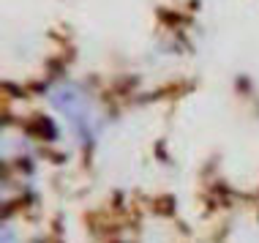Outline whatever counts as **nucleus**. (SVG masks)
Returning <instances> with one entry per match:
<instances>
[{"instance_id":"1","label":"nucleus","mask_w":259,"mask_h":243,"mask_svg":"<svg viewBox=\"0 0 259 243\" xmlns=\"http://www.w3.org/2000/svg\"><path fill=\"white\" fill-rule=\"evenodd\" d=\"M52 104L60 112H66L71 117V123H76L82 131H85V126H93V120H90V101L76 88H58L52 93Z\"/></svg>"}]
</instances>
